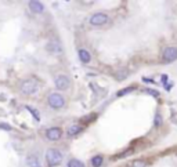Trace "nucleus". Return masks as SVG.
<instances>
[{"instance_id":"11","label":"nucleus","mask_w":177,"mask_h":167,"mask_svg":"<svg viewBox=\"0 0 177 167\" xmlns=\"http://www.w3.org/2000/svg\"><path fill=\"white\" fill-rule=\"evenodd\" d=\"M79 58H80V61H82L83 64H89L90 62V59H91V55L87 50L80 49L79 50Z\"/></svg>"},{"instance_id":"17","label":"nucleus","mask_w":177,"mask_h":167,"mask_svg":"<svg viewBox=\"0 0 177 167\" xmlns=\"http://www.w3.org/2000/svg\"><path fill=\"white\" fill-rule=\"evenodd\" d=\"M132 167H145V163L143 160H136V162H133Z\"/></svg>"},{"instance_id":"10","label":"nucleus","mask_w":177,"mask_h":167,"mask_svg":"<svg viewBox=\"0 0 177 167\" xmlns=\"http://www.w3.org/2000/svg\"><path fill=\"white\" fill-rule=\"evenodd\" d=\"M29 9H31L33 13L39 14L44 10V6L42 4L40 1H35V0H33V1H29Z\"/></svg>"},{"instance_id":"12","label":"nucleus","mask_w":177,"mask_h":167,"mask_svg":"<svg viewBox=\"0 0 177 167\" xmlns=\"http://www.w3.org/2000/svg\"><path fill=\"white\" fill-rule=\"evenodd\" d=\"M83 127L80 124H72V126L68 127V130H67V134L69 137H73V136H77V133H80L82 131Z\"/></svg>"},{"instance_id":"6","label":"nucleus","mask_w":177,"mask_h":167,"mask_svg":"<svg viewBox=\"0 0 177 167\" xmlns=\"http://www.w3.org/2000/svg\"><path fill=\"white\" fill-rule=\"evenodd\" d=\"M54 83L58 90H67L69 87V79L67 76H64V75H59V76L55 77Z\"/></svg>"},{"instance_id":"4","label":"nucleus","mask_w":177,"mask_h":167,"mask_svg":"<svg viewBox=\"0 0 177 167\" xmlns=\"http://www.w3.org/2000/svg\"><path fill=\"white\" fill-rule=\"evenodd\" d=\"M162 58H163V62H173L174 59H177V47H166L163 50V55H162Z\"/></svg>"},{"instance_id":"8","label":"nucleus","mask_w":177,"mask_h":167,"mask_svg":"<svg viewBox=\"0 0 177 167\" xmlns=\"http://www.w3.org/2000/svg\"><path fill=\"white\" fill-rule=\"evenodd\" d=\"M47 50L50 53H53V54H61L62 53V46L59 44L58 40H51L47 44Z\"/></svg>"},{"instance_id":"2","label":"nucleus","mask_w":177,"mask_h":167,"mask_svg":"<svg viewBox=\"0 0 177 167\" xmlns=\"http://www.w3.org/2000/svg\"><path fill=\"white\" fill-rule=\"evenodd\" d=\"M37 90H39V84L33 79H28L21 83V91L24 94H35Z\"/></svg>"},{"instance_id":"14","label":"nucleus","mask_w":177,"mask_h":167,"mask_svg":"<svg viewBox=\"0 0 177 167\" xmlns=\"http://www.w3.org/2000/svg\"><path fill=\"white\" fill-rule=\"evenodd\" d=\"M68 167H85V164L80 160H77V159H72V160H69Z\"/></svg>"},{"instance_id":"20","label":"nucleus","mask_w":177,"mask_h":167,"mask_svg":"<svg viewBox=\"0 0 177 167\" xmlns=\"http://www.w3.org/2000/svg\"><path fill=\"white\" fill-rule=\"evenodd\" d=\"M0 128H6V130H11V127L9 124H0Z\"/></svg>"},{"instance_id":"19","label":"nucleus","mask_w":177,"mask_h":167,"mask_svg":"<svg viewBox=\"0 0 177 167\" xmlns=\"http://www.w3.org/2000/svg\"><path fill=\"white\" fill-rule=\"evenodd\" d=\"M145 93H151V95H155V97H158L159 95L158 91H154V90H145Z\"/></svg>"},{"instance_id":"1","label":"nucleus","mask_w":177,"mask_h":167,"mask_svg":"<svg viewBox=\"0 0 177 167\" xmlns=\"http://www.w3.org/2000/svg\"><path fill=\"white\" fill-rule=\"evenodd\" d=\"M46 160H47V164L50 167L58 166L59 163L62 162V155H61V152L58 149L51 148L46 152Z\"/></svg>"},{"instance_id":"7","label":"nucleus","mask_w":177,"mask_h":167,"mask_svg":"<svg viewBox=\"0 0 177 167\" xmlns=\"http://www.w3.org/2000/svg\"><path fill=\"white\" fill-rule=\"evenodd\" d=\"M61 136H62V131L59 130L58 127H51V128H49V130L46 131V137H47V140H50V141L59 140Z\"/></svg>"},{"instance_id":"9","label":"nucleus","mask_w":177,"mask_h":167,"mask_svg":"<svg viewBox=\"0 0 177 167\" xmlns=\"http://www.w3.org/2000/svg\"><path fill=\"white\" fill-rule=\"evenodd\" d=\"M27 164L29 167H42L40 159L37 155H29L27 158Z\"/></svg>"},{"instance_id":"3","label":"nucleus","mask_w":177,"mask_h":167,"mask_svg":"<svg viewBox=\"0 0 177 167\" xmlns=\"http://www.w3.org/2000/svg\"><path fill=\"white\" fill-rule=\"evenodd\" d=\"M49 105H50L53 109H61L65 105V99L61 94L58 93H53L49 97Z\"/></svg>"},{"instance_id":"18","label":"nucleus","mask_w":177,"mask_h":167,"mask_svg":"<svg viewBox=\"0 0 177 167\" xmlns=\"http://www.w3.org/2000/svg\"><path fill=\"white\" fill-rule=\"evenodd\" d=\"M28 111H29V112H32V113H33V115H35V119H36V120H39V119H40V116H39V113H37L36 111H35V109L28 108Z\"/></svg>"},{"instance_id":"16","label":"nucleus","mask_w":177,"mask_h":167,"mask_svg":"<svg viewBox=\"0 0 177 167\" xmlns=\"http://www.w3.org/2000/svg\"><path fill=\"white\" fill-rule=\"evenodd\" d=\"M154 124H155V127H159L161 124H162V118H161V115H156V116H155Z\"/></svg>"},{"instance_id":"15","label":"nucleus","mask_w":177,"mask_h":167,"mask_svg":"<svg viewBox=\"0 0 177 167\" xmlns=\"http://www.w3.org/2000/svg\"><path fill=\"white\" fill-rule=\"evenodd\" d=\"M136 90L134 87H126V88H123V90L118 91V97H122V95H126L127 93H133V91Z\"/></svg>"},{"instance_id":"5","label":"nucleus","mask_w":177,"mask_h":167,"mask_svg":"<svg viewBox=\"0 0 177 167\" xmlns=\"http://www.w3.org/2000/svg\"><path fill=\"white\" fill-rule=\"evenodd\" d=\"M107 21H108V15H107L105 13H95L90 17V24L91 25H94V26L104 25Z\"/></svg>"},{"instance_id":"13","label":"nucleus","mask_w":177,"mask_h":167,"mask_svg":"<svg viewBox=\"0 0 177 167\" xmlns=\"http://www.w3.org/2000/svg\"><path fill=\"white\" fill-rule=\"evenodd\" d=\"M101 164H102V156L101 155H97L91 159V166L93 167H100Z\"/></svg>"}]
</instances>
